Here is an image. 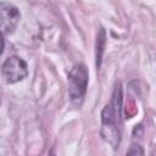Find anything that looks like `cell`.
Returning a JSON list of instances; mask_svg holds the SVG:
<instances>
[{
    "instance_id": "cell-1",
    "label": "cell",
    "mask_w": 156,
    "mask_h": 156,
    "mask_svg": "<svg viewBox=\"0 0 156 156\" xmlns=\"http://www.w3.org/2000/svg\"><path fill=\"white\" fill-rule=\"evenodd\" d=\"M119 107H121V88L119 85L116 87L112 101L107 105L102 111V129L101 134L102 138L110 143L113 147H117L119 144V129H118V121H119Z\"/></svg>"
},
{
    "instance_id": "cell-4",
    "label": "cell",
    "mask_w": 156,
    "mask_h": 156,
    "mask_svg": "<svg viewBox=\"0 0 156 156\" xmlns=\"http://www.w3.org/2000/svg\"><path fill=\"white\" fill-rule=\"evenodd\" d=\"M18 9L10 2H0V33H12L20 22Z\"/></svg>"
},
{
    "instance_id": "cell-3",
    "label": "cell",
    "mask_w": 156,
    "mask_h": 156,
    "mask_svg": "<svg viewBox=\"0 0 156 156\" xmlns=\"http://www.w3.org/2000/svg\"><path fill=\"white\" fill-rule=\"evenodd\" d=\"M1 72L7 83H16L22 80L28 74V67L22 58L12 56L4 62Z\"/></svg>"
},
{
    "instance_id": "cell-6",
    "label": "cell",
    "mask_w": 156,
    "mask_h": 156,
    "mask_svg": "<svg viewBox=\"0 0 156 156\" xmlns=\"http://www.w3.org/2000/svg\"><path fill=\"white\" fill-rule=\"evenodd\" d=\"M4 45H5V43H4V38H2V34L0 33V55H1L2 51H4Z\"/></svg>"
},
{
    "instance_id": "cell-2",
    "label": "cell",
    "mask_w": 156,
    "mask_h": 156,
    "mask_svg": "<svg viewBox=\"0 0 156 156\" xmlns=\"http://www.w3.org/2000/svg\"><path fill=\"white\" fill-rule=\"evenodd\" d=\"M88 71L84 65H76L68 73V93L71 100L79 105L87 91Z\"/></svg>"
},
{
    "instance_id": "cell-5",
    "label": "cell",
    "mask_w": 156,
    "mask_h": 156,
    "mask_svg": "<svg viewBox=\"0 0 156 156\" xmlns=\"http://www.w3.org/2000/svg\"><path fill=\"white\" fill-rule=\"evenodd\" d=\"M127 156H144V150L139 144H132L127 152Z\"/></svg>"
}]
</instances>
